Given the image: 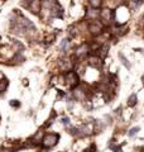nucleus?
I'll return each instance as SVG.
<instances>
[{
  "label": "nucleus",
  "mask_w": 144,
  "mask_h": 152,
  "mask_svg": "<svg viewBox=\"0 0 144 152\" xmlns=\"http://www.w3.org/2000/svg\"><path fill=\"white\" fill-rule=\"evenodd\" d=\"M62 77H63V83L68 85V86L71 88V90L75 89V88H77L79 85L81 84V81H80V74L75 69L68 70V71H66V72H63V74H62Z\"/></svg>",
  "instance_id": "obj_1"
},
{
  "label": "nucleus",
  "mask_w": 144,
  "mask_h": 152,
  "mask_svg": "<svg viewBox=\"0 0 144 152\" xmlns=\"http://www.w3.org/2000/svg\"><path fill=\"white\" fill-rule=\"evenodd\" d=\"M106 29V26L100 20V19H95V20H90L87 23V31L94 38H97L99 36H103V33Z\"/></svg>",
  "instance_id": "obj_2"
},
{
  "label": "nucleus",
  "mask_w": 144,
  "mask_h": 152,
  "mask_svg": "<svg viewBox=\"0 0 144 152\" xmlns=\"http://www.w3.org/2000/svg\"><path fill=\"white\" fill-rule=\"evenodd\" d=\"M91 55V46L89 42H84V43L79 45L73 50V58L77 61H82Z\"/></svg>",
  "instance_id": "obj_3"
},
{
  "label": "nucleus",
  "mask_w": 144,
  "mask_h": 152,
  "mask_svg": "<svg viewBox=\"0 0 144 152\" xmlns=\"http://www.w3.org/2000/svg\"><path fill=\"white\" fill-rule=\"evenodd\" d=\"M60 133H56V132H48V133H44V137L42 140V147L46 150H49L52 147H55L57 143L60 142Z\"/></svg>",
  "instance_id": "obj_4"
},
{
  "label": "nucleus",
  "mask_w": 144,
  "mask_h": 152,
  "mask_svg": "<svg viewBox=\"0 0 144 152\" xmlns=\"http://www.w3.org/2000/svg\"><path fill=\"white\" fill-rule=\"evenodd\" d=\"M86 62H87V66L94 70H103L104 67V60L101 58L100 56L95 55V53H91L87 58H86Z\"/></svg>",
  "instance_id": "obj_5"
},
{
  "label": "nucleus",
  "mask_w": 144,
  "mask_h": 152,
  "mask_svg": "<svg viewBox=\"0 0 144 152\" xmlns=\"http://www.w3.org/2000/svg\"><path fill=\"white\" fill-rule=\"evenodd\" d=\"M48 14H49L51 19H62L65 15V9L61 5V3L57 0V1L52 5V8L48 10Z\"/></svg>",
  "instance_id": "obj_6"
},
{
  "label": "nucleus",
  "mask_w": 144,
  "mask_h": 152,
  "mask_svg": "<svg viewBox=\"0 0 144 152\" xmlns=\"http://www.w3.org/2000/svg\"><path fill=\"white\" fill-rule=\"evenodd\" d=\"M73 66H75V61L67 55H63L58 60V67H60V70L62 71V72H66V71H68V70H72Z\"/></svg>",
  "instance_id": "obj_7"
},
{
  "label": "nucleus",
  "mask_w": 144,
  "mask_h": 152,
  "mask_svg": "<svg viewBox=\"0 0 144 152\" xmlns=\"http://www.w3.org/2000/svg\"><path fill=\"white\" fill-rule=\"evenodd\" d=\"M100 20H101L105 26H110L113 24V9L110 8H101V10H100Z\"/></svg>",
  "instance_id": "obj_8"
},
{
  "label": "nucleus",
  "mask_w": 144,
  "mask_h": 152,
  "mask_svg": "<svg viewBox=\"0 0 144 152\" xmlns=\"http://www.w3.org/2000/svg\"><path fill=\"white\" fill-rule=\"evenodd\" d=\"M27 10L31 14H33V15L39 17L42 13V0H32L27 8Z\"/></svg>",
  "instance_id": "obj_9"
},
{
  "label": "nucleus",
  "mask_w": 144,
  "mask_h": 152,
  "mask_svg": "<svg viewBox=\"0 0 144 152\" xmlns=\"http://www.w3.org/2000/svg\"><path fill=\"white\" fill-rule=\"evenodd\" d=\"M100 10H101V9H96V8L87 7V8H86V10H85V19L87 22L95 20V19H100Z\"/></svg>",
  "instance_id": "obj_10"
},
{
  "label": "nucleus",
  "mask_w": 144,
  "mask_h": 152,
  "mask_svg": "<svg viewBox=\"0 0 144 152\" xmlns=\"http://www.w3.org/2000/svg\"><path fill=\"white\" fill-rule=\"evenodd\" d=\"M70 47H71V41H70V38H63V39L61 41V43H60V50H61V52H62L63 55H67V52H68Z\"/></svg>",
  "instance_id": "obj_11"
},
{
  "label": "nucleus",
  "mask_w": 144,
  "mask_h": 152,
  "mask_svg": "<svg viewBox=\"0 0 144 152\" xmlns=\"http://www.w3.org/2000/svg\"><path fill=\"white\" fill-rule=\"evenodd\" d=\"M12 45L14 46V48H15V52H20V53H23V52L25 51V46L22 43V41H19V39H12Z\"/></svg>",
  "instance_id": "obj_12"
},
{
  "label": "nucleus",
  "mask_w": 144,
  "mask_h": 152,
  "mask_svg": "<svg viewBox=\"0 0 144 152\" xmlns=\"http://www.w3.org/2000/svg\"><path fill=\"white\" fill-rule=\"evenodd\" d=\"M118 56H119V60H120V62H121V65L124 66V67H125L127 70H130L132 69V64L129 62V60L125 57V55L121 53V52H119Z\"/></svg>",
  "instance_id": "obj_13"
},
{
  "label": "nucleus",
  "mask_w": 144,
  "mask_h": 152,
  "mask_svg": "<svg viewBox=\"0 0 144 152\" xmlns=\"http://www.w3.org/2000/svg\"><path fill=\"white\" fill-rule=\"evenodd\" d=\"M138 104V95L134 93L132 94L128 98V107H130V108H134Z\"/></svg>",
  "instance_id": "obj_14"
},
{
  "label": "nucleus",
  "mask_w": 144,
  "mask_h": 152,
  "mask_svg": "<svg viewBox=\"0 0 144 152\" xmlns=\"http://www.w3.org/2000/svg\"><path fill=\"white\" fill-rule=\"evenodd\" d=\"M89 1V7L91 8H96V9H101L104 0H87Z\"/></svg>",
  "instance_id": "obj_15"
},
{
  "label": "nucleus",
  "mask_w": 144,
  "mask_h": 152,
  "mask_svg": "<svg viewBox=\"0 0 144 152\" xmlns=\"http://www.w3.org/2000/svg\"><path fill=\"white\" fill-rule=\"evenodd\" d=\"M9 86V80L4 77L3 80H0V94H4L7 91V89Z\"/></svg>",
  "instance_id": "obj_16"
},
{
  "label": "nucleus",
  "mask_w": 144,
  "mask_h": 152,
  "mask_svg": "<svg viewBox=\"0 0 144 152\" xmlns=\"http://www.w3.org/2000/svg\"><path fill=\"white\" fill-rule=\"evenodd\" d=\"M140 131V127H133V128H130V129H129V132H128V134H129V137H135L137 134H138V132Z\"/></svg>",
  "instance_id": "obj_17"
},
{
  "label": "nucleus",
  "mask_w": 144,
  "mask_h": 152,
  "mask_svg": "<svg viewBox=\"0 0 144 152\" xmlns=\"http://www.w3.org/2000/svg\"><path fill=\"white\" fill-rule=\"evenodd\" d=\"M9 105H10L12 108H14V109H19V108H20V105H22V103L19 102L18 99H13V100L9 102Z\"/></svg>",
  "instance_id": "obj_18"
},
{
  "label": "nucleus",
  "mask_w": 144,
  "mask_h": 152,
  "mask_svg": "<svg viewBox=\"0 0 144 152\" xmlns=\"http://www.w3.org/2000/svg\"><path fill=\"white\" fill-rule=\"evenodd\" d=\"M61 124H63L65 127H67V126H70L71 124V119H70V118L68 117H62L61 118Z\"/></svg>",
  "instance_id": "obj_19"
},
{
  "label": "nucleus",
  "mask_w": 144,
  "mask_h": 152,
  "mask_svg": "<svg viewBox=\"0 0 144 152\" xmlns=\"http://www.w3.org/2000/svg\"><path fill=\"white\" fill-rule=\"evenodd\" d=\"M82 152H96V146L92 143V145H90L89 147H87V148H86V150H84Z\"/></svg>",
  "instance_id": "obj_20"
},
{
  "label": "nucleus",
  "mask_w": 144,
  "mask_h": 152,
  "mask_svg": "<svg viewBox=\"0 0 144 152\" xmlns=\"http://www.w3.org/2000/svg\"><path fill=\"white\" fill-rule=\"evenodd\" d=\"M113 152H123V150H121V147H118V148H115V150H113Z\"/></svg>",
  "instance_id": "obj_21"
},
{
  "label": "nucleus",
  "mask_w": 144,
  "mask_h": 152,
  "mask_svg": "<svg viewBox=\"0 0 144 152\" xmlns=\"http://www.w3.org/2000/svg\"><path fill=\"white\" fill-rule=\"evenodd\" d=\"M0 121H1V117H0Z\"/></svg>",
  "instance_id": "obj_22"
}]
</instances>
